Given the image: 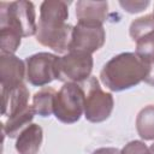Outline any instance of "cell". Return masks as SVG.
<instances>
[{
    "mask_svg": "<svg viewBox=\"0 0 154 154\" xmlns=\"http://www.w3.org/2000/svg\"><path fill=\"white\" fill-rule=\"evenodd\" d=\"M147 71V64L136 53L125 52L114 55L103 65L100 79L111 91H123L144 81Z\"/></svg>",
    "mask_w": 154,
    "mask_h": 154,
    "instance_id": "obj_1",
    "label": "cell"
},
{
    "mask_svg": "<svg viewBox=\"0 0 154 154\" xmlns=\"http://www.w3.org/2000/svg\"><path fill=\"white\" fill-rule=\"evenodd\" d=\"M0 26L18 31L22 37L36 35L37 23L35 6L31 1H0Z\"/></svg>",
    "mask_w": 154,
    "mask_h": 154,
    "instance_id": "obj_2",
    "label": "cell"
},
{
    "mask_svg": "<svg viewBox=\"0 0 154 154\" xmlns=\"http://www.w3.org/2000/svg\"><path fill=\"white\" fill-rule=\"evenodd\" d=\"M84 90V117L91 123H101L109 118L114 100L111 93L103 91L96 77L90 76L81 83Z\"/></svg>",
    "mask_w": 154,
    "mask_h": 154,
    "instance_id": "obj_3",
    "label": "cell"
},
{
    "mask_svg": "<svg viewBox=\"0 0 154 154\" xmlns=\"http://www.w3.org/2000/svg\"><path fill=\"white\" fill-rule=\"evenodd\" d=\"M84 113V90L81 83H64L54 99V116L65 124H73Z\"/></svg>",
    "mask_w": 154,
    "mask_h": 154,
    "instance_id": "obj_4",
    "label": "cell"
},
{
    "mask_svg": "<svg viewBox=\"0 0 154 154\" xmlns=\"http://www.w3.org/2000/svg\"><path fill=\"white\" fill-rule=\"evenodd\" d=\"M93 57L85 53L67 52L58 57L54 66L55 79L64 83H82L90 77Z\"/></svg>",
    "mask_w": 154,
    "mask_h": 154,
    "instance_id": "obj_5",
    "label": "cell"
},
{
    "mask_svg": "<svg viewBox=\"0 0 154 154\" xmlns=\"http://www.w3.org/2000/svg\"><path fill=\"white\" fill-rule=\"evenodd\" d=\"M130 37L136 43V54L146 63H154V19L152 14L140 17L130 24Z\"/></svg>",
    "mask_w": 154,
    "mask_h": 154,
    "instance_id": "obj_6",
    "label": "cell"
},
{
    "mask_svg": "<svg viewBox=\"0 0 154 154\" xmlns=\"http://www.w3.org/2000/svg\"><path fill=\"white\" fill-rule=\"evenodd\" d=\"M106 41V32L102 25L77 23L73 26L69 52L93 54L100 49Z\"/></svg>",
    "mask_w": 154,
    "mask_h": 154,
    "instance_id": "obj_7",
    "label": "cell"
},
{
    "mask_svg": "<svg viewBox=\"0 0 154 154\" xmlns=\"http://www.w3.org/2000/svg\"><path fill=\"white\" fill-rule=\"evenodd\" d=\"M73 26L63 23V24H45L37 23L36 31V41L57 53H67L71 36H72Z\"/></svg>",
    "mask_w": 154,
    "mask_h": 154,
    "instance_id": "obj_8",
    "label": "cell"
},
{
    "mask_svg": "<svg viewBox=\"0 0 154 154\" xmlns=\"http://www.w3.org/2000/svg\"><path fill=\"white\" fill-rule=\"evenodd\" d=\"M57 55L47 52L32 54L25 59L26 79L30 84L42 87L55 79V61Z\"/></svg>",
    "mask_w": 154,
    "mask_h": 154,
    "instance_id": "obj_9",
    "label": "cell"
},
{
    "mask_svg": "<svg viewBox=\"0 0 154 154\" xmlns=\"http://www.w3.org/2000/svg\"><path fill=\"white\" fill-rule=\"evenodd\" d=\"M24 77H26L25 61L20 60L14 54L0 53L1 89H11L23 84Z\"/></svg>",
    "mask_w": 154,
    "mask_h": 154,
    "instance_id": "obj_10",
    "label": "cell"
},
{
    "mask_svg": "<svg viewBox=\"0 0 154 154\" xmlns=\"http://www.w3.org/2000/svg\"><path fill=\"white\" fill-rule=\"evenodd\" d=\"M108 2L107 1H77L76 17L77 23L102 25L107 18Z\"/></svg>",
    "mask_w": 154,
    "mask_h": 154,
    "instance_id": "obj_11",
    "label": "cell"
},
{
    "mask_svg": "<svg viewBox=\"0 0 154 154\" xmlns=\"http://www.w3.org/2000/svg\"><path fill=\"white\" fill-rule=\"evenodd\" d=\"M2 96V116L10 117L26 107L29 103V89L23 83L11 89H1Z\"/></svg>",
    "mask_w": 154,
    "mask_h": 154,
    "instance_id": "obj_12",
    "label": "cell"
},
{
    "mask_svg": "<svg viewBox=\"0 0 154 154\" xmlns=\"http://www.w3.org/2000/svg\"><path fill=\"white\" fill-rule=\"evenodd\" d=\"M43 140V131L38 124H30L17 137L16 150L19 154H36Z\"/></svg>",
    "mask_w": 154,
    "mask_h": 154,
    "instance_id": "obj_13",
    "label": "cell"
},
{
    "mask_svg": "<svg viewBox=\"0 0 154 154\" xmlns=\"http://www.w3.org/2000/svg\"><path fill=\"white\" fill-rule=\"evenodd\" d=\"M69 17V5L61 0H46L40 6V23L63 24Z\"/></svg>",
    "mask_w": 154,
    "mask_h": 154,
    "instance_id": "obj_14",
    "label": "cell"
},
{
    "mask_svg": "<svg viewBox=\"0 0 154 154\" xmlns=\"http://www.w3.org/2000/svg\"><path fill=\"white\" fill-rule=\"evenodd\" d=\"M35 109L32 106L28 105L23 109L18 111L17 113L7 117V120L1 124L2 125V135H7L11 138L18 137L19 134L31 124L34 116H35Z\"/></svg>",
    "mask_w": 154,
    "mask_h": 154,
    "instance_id": "obj_15",
    "label": "cell"
},
{
    "mask_svg": "<svg viewBox=\"0 0 154 154\" xmlns=\"http://www.w3.org/2000/svg\"><path fill=\"white\" fill-rule=\"evenodd\" d=\"M57 91L51 87H45L32 96V107L35 113L41 117H49L54 113V99Z\"/></svg>",
    "mask_w": 154,
    "mask_h": 154,
    "instance_id": "obj_16",
    "label": "cell"
},
{
    "mask_svg": "<svg viewBox=\"0 0 154 154\" xmlns=\"http://www.w3.org/2000/svg\"><path fill=\"white\" fill-rule=\"evenodd\" d=\"M136 130L144 141L154 140V105L146 106L136 118Z\"/></svg>",
    "mask_w": 154,
    "mask_h": 154,
    "instance_id": "obj_17",
    "label": "cell"
},
{
    "mask_svg": "<svg viewBox=\"0 0 154 154\" xmlns=\"http://www.w3.org/2000/svg\"><path fill=\"white\" fill-rule=\"evenodd\" d=\"M22 35L12 28L0 26V51L2 54H14L20 46Z\"/></svg>",
    "mask_w": 154,
    "mask_h": 154,
    "instance_id": "obj_18",
    "label": "cell"
},
{
    "mask_svg": "<svg viewBox=\"0 0 154 154\" xmlns=\"http://www.w3.org/2000/svg\"><path fill=\"white\" fill-rule=\"evenodd\" d=\"M119 5L122 6L123 10H125L129 13H138L141 11H143L144 8L148 7L149 1L148 0H122L119 1Z\"/></svg>",
    "mask_w": 154,
    "mask_h": 154,
    "instance_id": "obj_19",
    "label": "cell"
},
{
    "mask_svg": "<svg viewBox=\"0 0 154 154\" xmlns=\"http://www.w3.org/2000/svg\"><path fill=\"white\" fill-rule=\"evenodd\" d=\"M122 154H150L149 147H147L142 141H131L120 150Z\"/></svg>",
    "mask_w": 154,
    "mask_h": 154,
    "instance_id": "obj_20",
    "label": "cell"
},
{
    "mask_svg": "<svg viewBox=\"0 0 154 154\" xmlns=\"http://www.w3.org/2000/svg\"><path fill=\"white\" fill-rule=\"evenodd\" d=\"M147 66H148V71H147V76L144 78V82L147 84L154 87V63L147 64Z\"/></svg>",
    "mask_w": 154,
    "mask_h": 154,
    "instance_id": "obj_21",
    "label": "cell"
},
{
    "mask_svg": "<svg viewBox=\"0 0 154 154\" xmlns=\"http://www.w3.org/2000/svg\"><path fill=\"white\" fill-rule=\"evenodd\" d=\"M93 154H122V152L117 148H112V147H106V148H99L96 149Z\"/></svg>",
    "mask_w": 154,
    "mask_h": 154,
    "instance_id": "obj_22",
    "label": "cell"
},
{
    "mask_svg": "<svg viewBox=\"0 0 154 154\" xmlns=\"http://www.w3.org/2000/svg\"><path fill=\"white\" fill-rule=\"evenodd\" d=\"M149 152H150V154H154V143L149 147Z\"/></svg>",
    "mask_w": 154,
    "mask_h": 154,
    "instance_id": "obj_23",
    "label": "cell"
},
{
    "mask_svg": "<svg viewBox=\"0 0 154 154\" xmlns=\"http://www.w3.org/2000/svg\"><path fill=\"white\" fill-rule=\"evenodd\" d=\"M152 16H153V19H154V10H153V13H152Z\"/></svg>",
    "mask_w": 154,
    "mask_h": 154,
    "instance_id": "obj_24",
    "label": "cell"
}]
</instances>
